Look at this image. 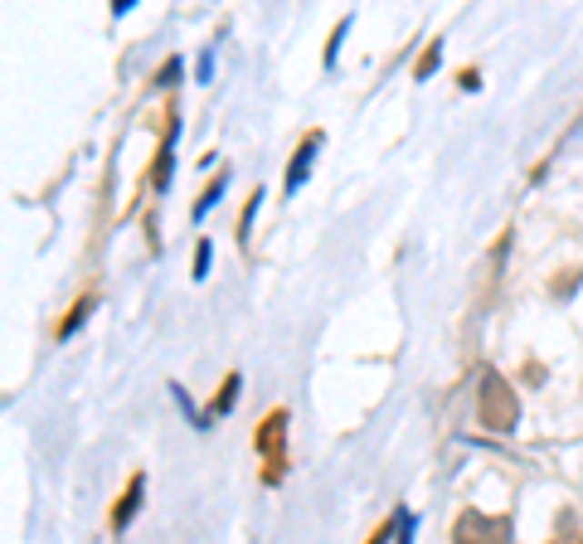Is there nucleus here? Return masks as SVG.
Wrapping results in <instances>:
<instances>
[{
	"label": "nucleus",
	"mask_w": 583,
	"mask_h": 544,
	"mask_svg": "<svg viewBox=\"0 0 583 544\" xmlns=\"http://www.w3.org/2000/svg\"><path fill=\"white\" fill-rule=\"evenodd\" d=\"M258 200H263V190H253L248 204H244V214H238V243H248V229H253V214H258Z\"/></svg>",
	"instance_id": "obj_10"
},
{
	"label": "nucleus",
	"mask_w": 583,
	"mask_h": 544,
	"mask_svg": "<svg viewBox=\"0 0 583 544\" xmlns=\"http://www.w3.org/2000/svg\"><path fill=\"white\" fill-rule=\"evenodd\" d=\"M437 59H443V45H428V54H423L418 68H414V78H428L433 68H437Z\"/></svg>",
	"instance_id": "obj_11"
},
{
	"label": "nucleus",
	"mask_w": 583,
	"mask_h": 544,
	"mask_svg": "<svg viewBox=\"0 0 583 544\" xmlns=\"http://www.w3.org/2000/svg\"><path fill=\"white\" fill-rule=\"evenodd\" d=\"M209 272V239H200V248H195V277Z\"/></svg>",
	"instance_id": "obj_14"
},
{
	"label": "nucleus",
	"mask_w": 583,
	"mask_h": 544,
	"mask_svg": "<svg viewBox=\"0 0 583 544\" xmlns=\"http://www.w3.org/2000/svg\"><path fill=\"white\" fill-rule=\"evenodd\" d=\"M389 535H399V510H394L389 520H384V525H379V529H375V535H369L365 544H389Z\"/></svg>",
	"instance_id": "obj_12"
},
{
	"label": "nucleus",
	"mask_w": 583,
	"mask_h": 544,
	"mask_svg": "<svg viewBox=\"0 0 583 544\" xmlns=\"http://www.w3.org/2000/svg\"><path fill=\"white\" fill-rule=\"evenodd\" d=\"M176 122H180V117H176ZM176 136H180V127H170V132L161 136V151H156V165H151V185H156V190L170 185V151H176Z\"/></svg>",
	"instance_id": "obj_6"
},
{
	"label": "nucleus",
	"mask_w": 583,
	"mask_h": 544,
	"mask_svg": "<svg viewBox=\"0 0 583 544\" xmlns=\"http://www.w3.org/2000/svg\"><path fill=\"white\" fill-rule=\"evenodd\" d=\"M224 180H229V175H215V185H209V190L200 194V200H195V219H205V214H209V204H219V194H224Z\"/></svg>",
	"instance_id": "obj_9"
},
{
	"label": "nucleus",
	"mask_w": 583,
	"mask_h": 544,
	"mask_svg": "<svg viewBox=\"0 0 583 544\" xmlns=\"http://www.w3.org/2000/svg\"><path fill=\"white\" fill-rule=\"evenodd\" d=\"M477 413H481V428L487 432H516L520 423V399L496 370L481 374V389H477Z\"/></svg>",
	"instance_id": "obj_1"
},
{
	"label": "nucleus",
	"mask_w": 583,
	"mask_h": 544,
	"mask_svg": "<svg viewBox=\"0 0 583 544\" xmlns=\"http://www.w3.org/2000/svg\"><path fill=\"white\" fill-rule=\"evenodd\" d=\"M141 496H146V477H141V471H136V477L126 481L122 500H117V506H112V535H122V529L132 525V515L141 510Z\"/></svg>",
	"instance_id": "obj_5"
},
{
	"label": "nucleus",
	"mask_w": 583,
	"mask_h": 544,
	"mask_svg": "<svg viewBox=\"0 0 583 544\" xmlns=\"http://www.w3.org/2000/svg\"><path fill=\"white\" fill-rule=\"evenodd\" d=\"M170 83H180V59H170L161 74H156V88H170Z\"/></svg>",
	"instance_id": "obj_13"
},
{
	"label": "nucleus",
	"mask_w": 583,
	"mask_h": 544,
	"mask_svg": "<svg viewBox=\"0 0 583 544\" xmlns=\"http://www.w3.org/2000/svg\"><path fill=\"white\" fill-rule=\"evenodd\" d=\"M317 151H321V132H307V136H302V146H297V156H292V165H287V194H297V190L307 185Z\"/></svg>",
	"instance_id": "obj_4"
},
{
	"label": "nucleus",
	"mask_w": 583,
	"mask_h": 544,
	"mask_svg": "<svg viewBox=\"0 0 583 544\" xmlns=\"http://www.w3.org/2000/svg\"><path fill=\"white\" fill-rule=\"evenodd\" d=\"M253 448H258V457H263V481L267 486H277L282 477H287V413L282 409H273L263 418V428H258V438H253Z\"/></svg>",
	"instance_id": "obj_2"
},
{
	"label": "nucleus",
	"mask_w": 583,
	"mask_h": 544,
	"mask_svg": "<svg viewBox=\"0 0 583 544\" xmlns=\"http://www.w3.org/2000/svg\"><path fill=\"white\" fill-rule=\"evenodd\" d=\"M209 74H215V54H209V49H205V54H200V83H205Z\"/></svg>",
	"instance_id": "obj_15"
},
{
	"label": "nucleus",
	"mask_w": 583,
	"mask_h": 544,
	"mask_svg": "<svg viewBox=\"0 0 583 544\" xmlns=\"http://www.w3.org/2000/svg\"><path fill=\"white\" fill-rule=\"evenodd\" d=\"M238 384H244V380H238V374H229V380H224V389H219V399H215V409H209V413H229L234 403H238Z\"/></svg>",
	"instance_id": "obj_8"
},
{
	"label": "nucleus",
	"mask_w": 583,
	"mask_h": 544,
	"mask_svg": "<svg viewBox=\"0 0 583 544\" xmlns=\"http://www.w3.org/2000/svg\"><path fill=\"white\" fill-rule=\"evenodd\" d=\"M93 306H97V297H78V302H74V312H68V321L59 326V341H68V336H74V331L83 326V321L93 316Z\"/></svg>",
	"instance_id": "obj_7"
},
{
	"label": "nucleus",
	"mask_w": 583,
	"mask_h": 544,
	"mask_svg": "<svg viewBox=\"0 0 583 544\" xmlns=\"http://www.w3.org/2000/svg\"><path fill=\"white\" fill-rule=\"evenodd\" d=\"M452 544H510V520L487 510H462L452 525Z\"/></svg>",
	"instance_id": "obj_3"
}]
</instances>
